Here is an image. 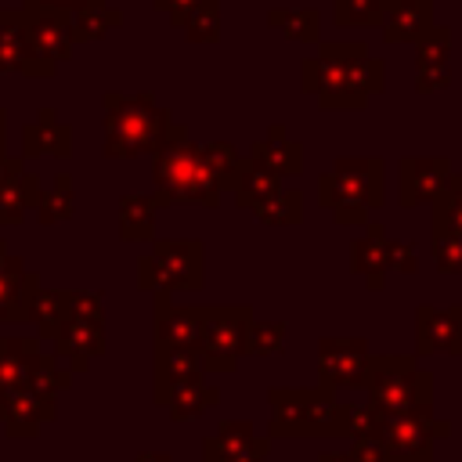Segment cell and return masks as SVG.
<instances>
[{
  "instance_id": "obj_17",
  "label": "cell",
  "mask_w": 462,
  "mask_h": 462,
  "mask_svg": "<svg viewBox=\"0 0 462 462\" xmlns=\"http://www.w3.org/2000/svg\"><path fill=\"white\" fill-rule=\"evenodd\" d=\"M54 415H58L54 401L36 397L29 386L0 390V426L7 437H36V430Z\"/></svg>"
},
{
  "instance_id": "obj_9",
  "label": "cell",
  "mask_w": 462,
  "mask_h": 462,
  "mask_svg": "<svg viewBox=\"0 0 462 462\" xmlns=\"http://www.w3.org/2000/svg\"><path fill=\"white\" fill-rule=\"evenodd\" d=\"M448 433H451V422L437 415H386L383 411V422H379V437L397 462L433 458V440Z\"/></svg>"
},
{
  "instance_id": "obj_13",
  "label": "cell",
  "mask_w": 462,
  "mask_h": 462,
  "mask_svg": "<svg viewBox=\"0 0 462 462\" xmlns=\"http://www.w3.org/2000/svg\"><path fill=\"white\" fill-rule=\"evenodd\" d=\"M51 343H54V357L69 372H87L90 361L105 354V321H72V318H61V325L51 336Z\"/></svg>"
},
{
  "instance_id": "obj_7",
  "label": "cell",
  "mask_w": 462,
  "mask_h": 462,
  "mask_svg": "<svg viewBox=\"0 0 462 462\" xmlns=\"http://www.w3.org/2000/svg\"><path fill=\"white\" fill-rule=\"evenodd\" d=\"M206 249L199 238H159L148 256L137 260V289L170 296L180 289H202Z\"/></svg>"
},
{
  "instance_id": "obj_22",
  "label": "cell",
  "mask_w": 462,
  "mask_h": 462,
  "mask_svg": "<svg viewBox=\"0 0 462 462\" xmlns=\"http://www.w3.org/2000/svg\"><path fill=\"white\" fill-rule=\"evenodd\" d=\"M206 375L202 354L191 346H155V404H162L180 383Z\"/></svg>"
},
{
  "instance_id": "obj_16",
  "label": "cell",
  "mask_w": 462,
  "mask_h": 462,
  "mask_svg": "<svg viewBox=\"0 0 462 462\" xmlns=\"http://www.w3.org/2000/svg\"><path fill=\"white\" fill-rule=\"evenodd\" d=\"M451 29L433 25L419 43H415V90L419 94H437L451 87Z\"/></svg>"
},
{
  "instance_id": "obj_19",
  "label": "cell",
  "mask_w": 462,
  "mask_h": 462,
  "mask_svg": "<svg viewBox=\"0 0 462 462\" xmlns=\"http://www.w3.org/2000/svg\"><path fill=\"white\" fill-rule=\"evenodd\" d=\"M36 155H54V159L72 155V130L58 119L54 108H40L36 119L22 126V159H36Z\"/></svg>"
},
{
  "instance_id": "obj_23",
  "label": "cell",
  "mask_w": 462,
  "mask_h": 462,
  "mask_svg": "<svg viewBox=\"0 0 462 462\" xmlns=\"http://www.w3.org/2000/svg\"><path fill=\"white\" fill-rule=\"evenodd\" d=\"M245 159L256 162V166H263V170H271V173H278V177H292V173L303 170V148H300V141H292L285 134L282 123L267 126V134L260 141H253V148H249Z\"/></svg>"
},
{
  "instance_id": "obj_12",
  "label": "cell",
  "mask_w": 462,
  "mask_h": 462,
  "mask_svg": "<svg viewBox=\"0 0 462 462\" xmlns=\"http://www.w3.org/2000/svg\"><path fill=\"white\" fill-rule=\"evenodd\" d=\"M25 11V7H22ZM25 32H29V47L36 54V61L54 76L61 61L72 58V18L61 11H25Z\"/></svg>"
},
{
  "instance_id": "obj_2",
  "label": "cell",
  "mask_w": 462,
  "mask_h": 462,
  "mask_svg": "<svg viewBox=\"0 0 462 462\" xmlns=\"http://www.w3.org/2000/svg\"><path fill=\"white\" fill-rule=\"evenodd\" d=\"M152 180L159 206H177V202L220 206L224 199V188L213 177L202 144H195L180 123H170L166 141L159 144V152H152Z\"/></svg>"
},
{
  "instance_id": "obj_53",
  "label": "cell",
  "mask_w": 462,
  "mask_h": 462,
  "mask_svg": "<svg viewBox=\"0 0 462 462\" xmlns=\"http://www.w3.org/2000/svg\"><path fill=\"white\" fill-rule=\"evenodd\" d=\"M202 462H224V458H220V455H213V451L202 444Z\"/></svg>"
},
{
  "instance_id": "obj_36",
  "label": "cell",
  "mask_w": 462,
  "mask_h": 462,
  "mask_svg": "<svg viewBox=\"0 0 462 462\" xmlns=\"http://www.w3.org/2000/svg\"><path fill=\"white\" fill-rule=\"evenodd\" d=\"M188 43H217L220 40V0H199L184 25H180Z\"/></svg>"
},
{
  "instance_id": "obj_54",
  "label": "cell",
  "mask_w": 462,
  "mask_h": 462,
  "mask_svg": "<svg viewBox=\"0 0 462 462\" xmlns=\"http://www.w3.org/2000/svg\"><path fill=\"white\" fill-rule=\"evenodd\" d=\"M419 462H433V458H419Z\"/></svg>"
},
{
  "instance_id": "obj_20",
  "label": "cell",
  "mask_w": 462,
  "mask_h": 462,
  "mask_svg": "<svg viewBox=\"0 0 462 462\" xmlns=\"http://www.w3.org/2000/svg\"><path fill=\"white\" fill-rule=\"evenodd\" d=\"M386 253H390V231L383 224H365L361 235L350 245V267H354V274H361L368 282V289H375V292L386 285V274H390Z\"/></svg>"
},
{
  "instance_id": "obj_26",
  "label": "cell",
  "mask_w": 462,
  "mask_h": 462,
  "mask_svg": "<svg viewBox=\"0 0 462 462\" xmlns=\"http://www.w3.org/2000/svg\"><path fill=\"white\" fill-rule=\"evenodd\" d=\"M278 191H282V177H278V173H271V170H263V166L242 159L238 177H235V184H231V195H235V202H238L242 209L256 213V209H263Z\"/></svg>"
},
{
  "instance_id": "obj_29",
  "label": "cell",
  "mask_w": 462,
  "mask_h": 462,
  "mask_svg": "<svg viewBox=\"0 0 462 462\" xmlns=\"http://www.w3.org/2000/svg\"><path fill=\"white\" fill-rule=\"evenodd\" d=\"M40 195H43V188H40V177L36 173H18V177H11L4 188H0V227H11V224H22V217L32 209V206H40Z\"/></svg>"
},
{
  "instance_id": "obj_48",
  "label": "cell",
  "mask_w": 462,
  "mask_h": 462,
  "mask_svg": "<svg viewBox=\"0 0 462 462\" xmlns=\"http://www.w3.org/2000/svg\"><path fill=\"white\" fill-rule=\"evenodd\" d=\"M25 170V159L22 155H7V152H0V188L11 180V177H18Z\"/></svg>"
},
{
  "instance_id": "obj_4",
  "label": "cell",
  "mask_w": 462,
  "mask_h": 462,
  "mask_svg": "<svg viewBox=\"0 0 462 462\" xmlns=\"http://www.w3.org/2000/svg\"><path fill=\"white\" fill-rule=\"evenodd\" d=\"M318 199L325 209H332L336 224L365 227L368 209L383 206V199H386V162L379 155L336 159L332 170L321 173V180H318Z\"/></svg>"
},
{
  "instance_id": "obj_40",
  "label": "cell",
  "mask_w": 462,
  "mask_h": 462,
  "mask_svg": "<svg viewBox=\"0 0 462 462\" xmlns=\"http://www.w3.org/2000/svg\"><path fill=\"white\" fill-rule=\"evenodd\" d=\"M202 155H206L213 177L220 180V188L231 191V184H235V177H238V166H242V155H238L227 141H209V144H202Z\"/></svg>"
},
{
  "instance_id": "obj_10",
  "label": "cell",
  "mask_w": 462,
  "mask_h": 462,
  "mask_svg": "<svg viewBox=\"0 0 462 462\" xmlns=\"http://www.w3.org/2000/svg\"><path fill=\"white\" fill-rule=\"evenodd\" d=\"M372 365V350L365 339L354 336H325L318 343V375L328 390H357L365 386Z\"/></svg>"
},
{
  "instance_id": "obj_31",
  "label": "cell",
  "mask_w": 462,
  "mask_h": 462,
  "mask_svg": "<svg viewBox=\"0 0 462 462\" xmlns=\"http://www.w3.org/2000/svg\"><path fill=\"white\" fill-rule=\"evenodd\" d=\"M155 195H123L119 199V235L126 242H148L155 235Z\"/></svg>"
},
{
  "instance_id": "obj_18",
  "label": "cell",
  "mask_w": 462,
  "mask_h": 462,
  "mask_svg": "<svg viewBox=\"0 0 462 462\" xmlns=\"http://www.w3.org/2000/svg\"><path fill=\"white\" fill-rule=\"evenodd\" d=\"M433 0H386L379 32L386 43H419L437 25Z\"/></svg>"
},
{
  "instance_id": "obj_46",
  "label": "cell",
  "mask_w": 462,
  "mask_h": 462,
  "mask_svg": "<svg viewBox=\"0 0 462 462\" xmlns=\"http://www.w3.org/2000/svg\"><path fill=\"white\" fill-rule=\"evenodd\" d=\"M97 4H105V0H22L25 11H61V14H79Z\"/></svg>"
},
{
  "instance_id": "obj_39",
  "label": "cell",
  "mask_w": 462,
  "mask_h": 462,
  "mask_svg": "<svg viewBox=\"0 0 462 462\" xmlns=\"http://www.w3.org/2000/svg\"><path fill=\"white\" fill-rule=\"evenodd\" d=\"M253 217H256L260 224H267V227H289V224H300V220H303V195L282 188V191H278L263 209H256Z\"/></svg>"
},
{
  "instance_id": "obj_37",
  "label": "cell",
  "mask_w": 462,
  "mask_h": 462,
  "mask_svg": "<svg viewBox=\"0 0 462 462\" xmlns=\"http://www.w3.org/2000/svg\"><path fill=\"white\" fill-rule=\"evenodd\" d=\"M386 0H332V22L339 29H379Z\"/></svg>"
},
{
  "instance_id": "obj_42",
  "label": "cell",
  "mask_w": 462,
  "mask_h": 462,
  "mask_svg": "<svg viewBox=\"0 0 462 462\" xmlns=\"http://www.w3.org/2000/svg\"><path fill=\"white\" fill-rule=\"evenodd\" d=\"M430 253L440 274H462V235L455 231H433L430 235Z\"/></svg>"
},
{
  "instance_id": "obj_41",
  "label": "cell",
  "mask_w": 462,
  "mask_h": 462,
  "mask_svg": "<svg viewBox=\"0 0 462 462\" xmlns=\"http://www.w3.org/2000/svg\"><path fill=\"white\" fill-rule=\"evenodd\" d=\"M25 321H36L40 339H51V336L58 332V325H61V292L40 289V292L32 296V303H29V318H25Z\"/></svg>"
},
{
  "instance_id": "obj_43",
  "label": "cell",
  "mask_w": 462,
  "mask_h": 462,
  "mask_svg": "<svg viewBox=\"0 0 462 462\" xmlns=\"http://www.w3.org/2000/svg\"><path fill=\"white\" fill-rule=\"evenodd\" d=\"M383 422V411L368 404H346V437H375Z\"/></svg>"
},
{
  "instance_id": "obj_14",
  "label": "cell",
  "mask_w": 462,
  "mask_h": 462,
  "mask_svg": "<svg viewBox=\"0 0 462 462\" xmlns=\"http://www.w3.org/2000/svg\"><path fill=\"white\" fill-rule=\"evenodd\" d=\"M415 354H462V303L415 310Z\"/></svg>"
},
{
  "instance_id": "obj_35",
  "label": "cell",
  "mask_w": 462,
  "mask_h": 462,
  "mask_svg": "<svg viewBox=\"0 0 462 462\" xmlns=\"http://www.w3.org/2000/svg\"><path fill=\"white\" fill-rule=\"evenodd\" d=\"M76 213V191H72V180L69 173H58L54 184L40 195V206H36V217L40 224H61Z\"/></svg>"
},
{
  "instance_id": "obj_32",
  "label": "cell",
  "mask_w": 462,
  "mask_h": 462,
  "mask_svg": "<svg viewBox=\"0 0 462 462\" xmlns=\"http://www.w3.org/2000/svg\"><path fill=\"white\" fill-rule=\"evenodd\" d=\"M69 18H72V40H76V43L105 40L112 29H119V25H123V11H119V7H108V4L87 7V11L69 14Z\"/></svg>"
},
{
  "instance_id": "obj_25",
  "label": "cell",
  "mask_w": 462,
  "mask_h": 462,
  "mask_svg": "<svg viewBox=\"0 0 462 462\" xmlns=\"http://www.w3.org/2000/svg\"><path fill=\"white\" fill-rule=\"evenodd\" d=\"M36 292H40V278L14 256L11 267L0 271V321H25Z\"/></svg>"
},
{
  "instance_id": "obj_49",
  "label": "cell",
  "mask_w": 462,
  "mask_h": 462,
  "mask_svg": "<svg viewBox=\"0 0 462 462\" xmlns=\"http://www.w3.org/2000/svg\"><path fill=\"white\" fill-rule=\"evenodd\" d=\"M137 462H170V455L166 451H141Z\"/></svg>"
},
{
  "instance_id": "obj_38",
  "label": "cell",
  "mask_w": 462,
  "mask_h": 462,
  "mask_svg": "<svg viewBox=\"0 0 462 462\" xmlns=\"http://www.w3.org/2000/svg\"><path fill=\"white\" fill-rule=\"evenodd\" d=\"M433 231L462 235V173H451L448 188L433 199Z\"/></svg>"
},
{
  "instance_id": "obj_34",
  "label": "cell",
  "mask_w": 462,
  "mask_h": 462,
  "mask_svg": "<svg viewBox=\"0 0 462 462\" xmlns=\"http://www.w3.org/2000/svg\"><path fill=\"white\" fill-rule=\"evenodd\" d=\"M285 321H249L242 336V354L249 357H274L285 350Z\"/></svg>"
},
{
  "instance_id": "obj_44",
  "label": "cell",
  "mask_w": 462,
  "mask_h": 462,
  "mask_svg": "<svg viewBox=\"0 0 462 462\" xmlns=\"http://www.w3.org/2000/svg\"><path fill=\"white\" fill-rule=\"evenodd\" d=\"M354 462H397L393 455H390V448L383 444V437L375 433V437H354V448L346 451Z\"/></svg>"
},
{
  "instance_id": "obj_50",
  "label": "cell",
  "mask_w": 462,
  "mask_h": 462,
  "mask_svg": "<svg viewBox=\"0 0 462 462\" xmlns=\"http://www.w3.org/2000/svg\"><path fill=\"white\" fill-rule=\"evenodd\" d=\"M11 260H14V256L7 253V242L0 238V271H7V267H11Z\"/></svg>"
},
{
  "instance_id": "obj_28",
  "label": "cell",
  "mask_w": 462,
  "mask_h": 462,
  "mask_svg": "<svg viewBox=\"0 0 462 462\" xmlns=\"http://www.w3.org/2000/svg\"><path fill=\"white\" fill-rule=\"evenodd\" d=\"M217 401H220V390L199 375L191 383H180L162 404H166V411H170L173 422H191V419H202Z\"/></svg>"
},
{
  "instance_id": "obj_51",
  "label": "cell",
  "mask_w": 462,
  "mask_h": 462,
  "mask_svg": "<svg viewBox=\"0 0 462 462\" xmlns=\"http://www.w3.org/2000/svg\"><path fill=\"white\" fill-rule=\"evenodd\" d=\"M318 462H354V458H350V455H336V451H325Z\"/></svg>"
},
{
  "instance_id": "obj_45",
  "label": "cell",
  "mask_w": 462,
  "mask_h": 462,
  "mask_svg": "<svg viewBox=\"0 0 462 462\" xmlns=\"http://www.w3.org/2000/svg\"><path fill=\"white\" fill-rule=\"evenodd\" d=\"M386 267L397 271V274H415V271H419V263H415V245H411V242H401V238H390Z\"/></svg>"
},
{
  "instance_id": "obj_47",
  "label": "cell",
  "mask_w": 462,
  "mask_h": 462,
  "mask_svg": "<svg viewBox=\"0 0 462 462\" xmlns=\"http://www.w3.org/2000/svg\"><path fill=\"white\" fill-rule=\"evenodd\" d=\"M195 4H199V0H152L155 14H166V22H170L173 29L184 25V18H188V11H191Z\"/></svg>"
},
{
  "instance_id": "obj_6",
  "label": "cell",
  "mask_w": 462,
  "mask_h": 462,
  "mask_svg": "<svg viewBox=\"0 0 462 462\" xmlns=\"http://www.w3.org/2000/svg\"><path fill=\"white\" fill-rule=\"evenodd\" d=\"M365 390L386 415H433V375L411 354H372Z\"/></svg>"
},
{
  "instance_id": "obj_52",
  "label": "cell",
  "mask_w": 462,
  "mask_h": 462,
  "mask_svg": "<svg viewBox=\"0 0 462 462\" xmlns=\"http://www.w3.org/2000/svg\"><path fill=\"white\" fill-rule=\"evenodd\" d=\"M4 141H7V112L0 108V152H4Z\"/></svg>"
},
{
  "instance_id": "obj_3",
  "label": "cell",
  "mask_w": 462,
  "mask_h": 462,
  "mask_svg": "<svg viewBox=\"0 0 462 462\" xmlns=\"http://www.w3.org/2000/svg\"><path fill=\"white\" fill-rule=\"evenodd\" d=\"M101 112H105V159H134V155H152L170 134V112L148 94H119L105 90L101 94Z\"/></svg>"
},
{
  "instance_id": "obj_21",
  "label": "cell",
  "mask_w": 462,
  "mask_h": 462,
  "mask_svg": "<svg viewBox=\"0 0 462 462\" xmlns=\"http://www.w3.org/2000/svg\"><path fill=\"white\" fill-rule=\"evenodd\" d=\"M199 336H202L199 307H173L170 296H155V346L199 350Z\"/></svg>"
},
{
  "instance_id": "obj_11",
  "label": "cell",
  "mask_w": 462,
  "mask_h": 462,
  "mask_svg": "<svg viewBox=\"0 0 462 462\" xmlns=\"http://www.w3.org/2000/svg\"><path fill=\"white\" fill-rule=\"evenodd\" d=\"M451 180V162L444 155H404L397 162V202L415 209L419 202H433Z\"/></svg>"
},
{
  "instance_id": "obj_5",
  "label": "cell",
  "mask_w": 462,
  "mask_h": 462,
  "mask_svg": "<svg viewBox=\"0 0 462 462\" xmlns=\"http://www.w3.org/2000/svg\"><path fill=\"white\" fill-rule=\"evenodd\" d=\"M271 437H346V404L328 386H274Z\"/></svg>"
},
{
  "instance_id": "obj_27",
  "label": "cell",
  "mask_w": 462,
  "mask_h": 462,
  "mask_svg": "<svg viewBox=\"0 0 462 462\" xmlns=\"http://www.w3.org/2000/svg\"><path fill=\"white\" fill-rule=\"evenodd\" d=\"M40 339H0V390H18L29 383V372L40 357Z\"/></svg>"
},
{
  "instance_id": "obj_1",
  "label": "cell",
  "mask_w": 462,
  "mask_h": 462,
  "mask_svg": "<svg viewBox=\"0 0 462 462\" xmlns=\"http://www.w3.org/2000/svg\"><path fill=\"white\" fill-rule=\"evenodd\" d=\"M300 87L314 94L325 112H361L372 94H383L386 65L372 58L361 40H332L300 61Z\"/></svg>"
},
{
  "instance_id": "obj_8",
  "label": "cell",
  "mask_w": 462,
  "mask_h": 462,
  "mask_svg": "<svg viewBox=\"0 0 462 462\" xmlns=\"http://www.w3.org/2000/svg\"><path fill=\"white\" fill-rule=\"evenodd\" d=\"M202 314V336H199V354L206 372H235L242 361V336L245 325L253 321L249 307H199Z\"/></svg>"
},
{
  "instance_id": "obj_15",
  "label": "cell",
  "mask_w": 462,
  "mask_h": 462,
  "mask_svg": "<svg viewBox=\"0 0 462 462\" xmlns=\"http://www.w3.org/2000/svg\"><path fill=\"white\" fill-rule=\"evenodd\" d=\"M0 72H18L29 79H51V72L36 61L25 32L22 7H0Z\"/></svg>"
},
{
  "instance_id": "obj_24",
  "label": "cell",
  "mask_w": 462,
  "mask_h": 462,
  "mask_svg": "<svg viewBox=\"0 0 462 462\" xmlns=\"http://www.w3.org/2000/svg\"><path fill=\"white\" fill-rule=\"evenodd\" d=\"M206 448H209L213 455H220L224 462H263L271 440H267V437H256L249 422L227 419V422H220L217 437L206 440Z\"/></svg>"
},
{
  "instance_id": "obj_30",
  "label": "cell",
  "mask_w": 462,
  "mask_h": 462,
  "mask_svg": "<svg viewBox=\"0 0 462 462\" xmlns=\"http://www.w3.org/2000/svg\"><path fill=\"white\" fill-rule=\"evenodd\" d=\"M267 25L296 43H321V14L314 7H271Z\"/></svg>"
},
{
  "instance_id": "obj_33",
  "label": "cell",
  "mask_w": 462,
  "mask_h": 462,
  "mask_svg": "<svg viewBox=\"0 0 462 462\" xmlns=\"http://www.w3.org/2000/svg\"><path fill=\"white\" fill-rule=\"evenodd\" d=\"M72 383V372L54 357V354H40L36 357V365H32V372H29V390L36 393V397H43V401H58V393L65 390Z\"/></svg>"
}]
</instances>
